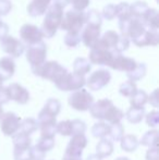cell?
<instances>
[{"mask_svg": "<svg viewBox=\"0 0 159 160\" xmlns=\"http://www.w3.org/2000/svg\"><path fill=\"white\" fill-rule=\"evenodd\" d=\"M63 9L55 3H51L45 13V19L40 28L44 37L51 38L56 35L57 31L60 28L62 18H63Z\"/></svg>", "mask_w": 159, "mask_h": 160, "instance_id": "cell-1", "label": "cell"}, {"mask_svg": "<svg viewBox=\"0 0 159 160\" xmlns=\"http://www.w3.org/2000/svg\"><path fill=\"white\" fill-rule=\"evenodd\" d=\"M87 146V137L85 134H77L71 137L68 146L66 148V156L79 157L82 158L83 149Z\"/></svg>", "mask_w": 159, "mask_h": 160, "instance_id": "cell-13", "label": "cell"}, {"mask_svg": "<svg viewBox=\"0 0 159 160\" xmlns=\"http://www.w3.org/2000/svg\"><path fill=\"white\" fill-rule=\"evenodd\" d=\"M113 105V102L110 99H100V100L96 101L92 105V107L89 108V112H91V116L94 119H97V120L104 121L105 114H106L107 110Z\"/></svg>", "mask_w": 159, "mask_h": 160, "instance_id": "cell-17", "label": "cell"}, {"mask_svg": "<svg viewBox=\"0 0 159 160\" xmlns=\"http://www.w3.org/2000/svg\"><path fill=\"white\" fill-rule=\"evenodd\" d=\"M3 82H4V80L1 78V75H0V89L3 88Z\"/></svg>", "mask_w": 159, "mask_h": 160, "instance_id": "cell-55", "label": "cell"}, {"mask_svg": "<svg viewBox=\"0 0 159 160\" xmlns=\"http://www.w3.org/2000/svg\"><path fill=\"white\" fill-rule=\"evenodd\" d=\"M116 160H130L127 157H119V158H117Z\"/></svg>", "mask_w": 159, "mask_h": 160, "instance_id": "cell-57", "label": "cell"}, {"mask_svg": "<svg viewBox=\"0 0 159 160\" xmlns=\"http://www.w3.org/2000/svg\"><path fill=\"white\" fill-rule=\"evenodd\" d=\"M113 152V143L110 139L102 138L100 142L96 145V155L100 159H104L109 157Z\"/></svg>", "mask_w": 159, "mask_h": 160, "instance_id": "cell-22", "label": "cell"}, {"mask_svg": "<svg viewBox=\"0 0 159 160\" xmlns=\"http://www.w3.org/2000/svg\"><path fill=\"white\" fill-rule=\"evenodd\" d=\"M157 141H158V131L152 130L145 133L138 143L142 144L143 146H147V147L152 148V147H157Z\"/></svg>", "mask_w": 159, "mask_h": 160, "instance_id": "cell-32", "label": "cell"}, {"mask_svg": "<svg viewBox=\"0 0 159 160\" xmlns=\"http://www.w3.org/2000/svg\"><path fill=\"white\" fill-rule=\"evenodd\" d=\"M12 10V3L10 0H0V17H4Z\"/></svg>", "mask_w": 159, "mask_h": 160, "instance_id": "cell-47", "label": "cell"}, {"mask_svg": "<svg viewBox=\"0 0 159 160\" xmlns=\"http://www.w3.org/2000/svg\"><path fill=\"white\" fill-rule=\"evenodd\" d=\"M52 3L59 6L60 8H62L64 10L66 7H68V4H70V0H53Z\"/></svg>", "mask_w": 159, "mask_h": 160, "instance_id": "cell-52", "label": "cell"}, {"mask_svg": "<svg viewBox=\"0 0 159 160\" xmlns=\"http://www.w3.org/2000/svg\"><path fill=\"white\" fill-rule=\"evenodd\" d=\"M3 109H2V106H0V119H1V117L3 116Z\"/></svg>", "mask_w": 159, "mask_h": 160, "instance_id": "cell-56", "label": "cell"}, {"mask_svg": "<svg viewBox=\"0 0 159 160\" xmlns=\"http://www.w3.org/2000/svg\"><path fill=\"white\" fill-rule=\"evenodd\" d=\"M158 122H159V112L156 111V110L151 111L146 116V123L148 127H151V128L157 127Z\"/></svg>", "mask_w": 159, "mask_h": 160, "instance_id": "cell-46", "label": "cell"}, {"mask_svg": "<svg viewBox=\"0 0 159 160\" xmlns=\"http://www.w3.org/2000/svg\"><path fill=\"white\" fill-rule=\"evenodd\" d=\"M136 91H137L136 84L130 80H127V81H125L124 83H122L119 87V93L121 95L124 96V97H130V98L136 93Z\"/></svg>", "mask_w": 159, "mask_h": 160, "instance_id": "cell-38", "label": "cell"}, {"mask_svg": "<svg viewBox=\"0 0 159 160\" xmlns=\"http://www.w3.org/2000/svg\"><path fill=\"white\" fill-rule=\"evenodd\" d=\"M146 72H147L146 64L141 62V63L136 64L135 69L132 70V71L129 72V73H127V78H129L130 81H132V82L135 83L136 81L142 80V78L146 75Z\"/></svg>", "mask_w": 159, "mask_h": 160, "instance_id": "cell-34", "label": "cell"}, {"mask_svg": "<svg viewBox=\"0 0 159 160\" xmlns=\"http://www.w3.org/2000/svg\"><path fill=\"white\" fill-rule=\"evenodd\" d=\"M8 33H9V26L0 20V42L8 36Z\"/></svg>", "mask_w": 159, "mask_h": 160, "instance_id": "cell-49", "label": "cell"}, {"mask_svg": "<svg viewBox=\"0 0 159 160\" xmlns=\"http://www.w3.org/2000/svg\"><path fill=\"white\" fill-rule=\"evenodd\" d=\"M34 75L39 76L44 80H48L55 84L57 83L63 75L68 73V70L62 67L57 61H46L45 63L38 65V67L31 68Z\"/></svg>", "mask_w": 159, "mask_h": 160, "instance_id": "cell-2", "label": "cell"}, {"mask_svg": "<svg viewBox=\"0 0 159 160\" xmlns=\"http://www.w3.org/2000/svg\"><path fill=\"white\" fill-rule=\"evenodd\" d=\"M81 42V34L75 33H67L64 36V44L70 48H74V47L79 46Z\"/></svg>", "mask_w": 159, "mask_h": 160, "instance_id": "cell-42", "label": "cell"}, {"mask_svg": "<svg viewBox=\"0 0 159 160\" xmlns=\"http://www.w3.org/2000/svg\"><path fill=\"white\" fill-rule=\"evenodd\" d=\"M133 42H134V45L137 47H146V46L155 47V46H157L159 44L158 31L146 30L142 36H140L138 38L134 39Z\"/></svg>", "mask_w": 159, "mask_h": 160, "instance_id": "cell-19", "label": "cell"}, {"mask_svg": "<svg viewBox=\"0 0 159 160\" xmlns=\"http://www.w3.org/2000/svg\"><path fill=\"white\" fill-rule=\"evenodd\" d=\"M92 69V64L85 58H77L73 62V72L79 75L85 76L87 73H89Z\"/></svg>", "mask_w": 159, "mask_h": 160, "instance_id": "cell-27", "label": "cell"}, {"mask_svg": "<svg viewBox=\"0 0 159 160\" xmlns=\"http://www.w3.org/2000/svg\"><path fill=\"white\" fill-rule=\"evenodd\" d=\"M42 110L46 113L57 118V116L60 113V110H61V102L56 98H49Z\"/></svg>", "mask_w": 159, "mask_h": 160, "instance_id": "cell-31", "label": "cell"}, {"mask_svg": "<svg viewBox=\"0 0 159 160\" xmlns=\"http://www.w3.org/2000/svg\"><path fill=\"white\" fill-rule=\"evenodd\" d=\"M129 47H130V39L120 34L119 40H118L117 45H116V48H115V53H119V55H121L123 51L127 50Z\"/></svg>", "mask_w": 159, "mask_h": 160, "instance_id": "cell-43", "label": "cell"}, {"mask_svg": "<svg viewBox=\"0 0 159 160\" xmlns=\"http://www.w3.org/2000/svg\"><path fill=\"white\" fill-rule=\"evenodd\" d=\"M102 18H105L108 21H111L115 18H117V6L112 3H109L107 6L104 7L102 9V12L100 13Z\"/></svg>", "mask_w": 159, "mask_h": 160, "instance_id": "cell-41", "label": "cell"}, {"mask_svg": "<svg viewBox=\"0 0 159 160\" xmlns=\"http://www.w3.org/2000/svg\"><path fill=\"white\" fill-rule=\"evenodd\" d=\"M124 118V112L119 108H117L115 105H112L105 114V121H107L110 124H117L121 123V120Z\"/></svg>", "mask_w": 159, "mask_h": 160, "instance_id": "cell-24", "label": "cell"}, {"mask_svg": "<svg viewBox=\"0 0 159 160\" xmlns=\"http://www.w3.org/2000/svg\"><path fill=\"white\" fill-rule=\"evenodd\" d=\"M100 28L102 26L86 24L81 32V42L86 47L92 48L100 38Z\"/></svg>", "mask_w": 159, "mask_h": 160, "instance_id": "cell-15", "label": "cell"}, {"mask_svg": "<svg viewBox=\"0 0 159 160\" xmlns=\"http://www.w3.org/2000/svg\"><path fill=\"white\" fill-rule=\"evenodd\" d=\"M21 121L14 112H6L0 119V128L6 136H13L19 131Z\"/></svg>", "mask_w": 159, "mask_h": 160, "instance_id": "cell-9", "label": "cell"}, {"mask_svg": "<svg viewBox=\"0 0 159 160\" xmlns=\"http://www.w3.org/2000/svg\"><path fill=\"white\" fill-rule=\"evenodd\" d=\"M119 28L121 35L125 36L129 39L131 38L132 40L142 36L147 30L140 19H134V18L127 21H119Z\"/></svg>", "mask_w": 159, "mask_h": 160, "instance_id": "cell-6", "label": "cell"}, {"mask_svg": "<svg viewBox=\"0 0 159 160\" xmlns=\"http://www.w3.org/2000/svg\"><path fill=\"white\" fill-rule=\"evenodd\" d=\"M110 125V130H109V135L110 136V141L120 142L121 138L124 136V128L121 123H117V124H109Z\"/></svg>", "mask_w": 159, "mask_h": 160, "instance_id": "cell-39", "label": "cell"}, {"mask_svg": "<svg viewBox=\"0 0 159 160\" xmlns=\"http://www.w3.org/2000/svg\"><path fill=\"white\" fill-rule=\"evenodd\" d=\"M56 133H59L62 136H72L73 130H72V121L66 120L57 123L56 127Z\"/></svg>", "mask_w": 159, "mask_h": 160, "instance_id": "cell-40", "label": "cell"}, {"mask_svg": "<svg viewBox=\"0 0 159 160\" xmlns=\"http://www.w3.org/2000/svg\"><path fill=\"white\" fill-rule=\"evenodd\" d=\"M86 160H102V159H100L96 154H92V155H89V156L87 157Z\"/></svg>", "mask_w": 159, "mask_h": 160, "instance_id": "cell-53", "label": "cell"}, {"mask_svg": "<svg viewBox=\"0 0 159 160\" xmlns=\"http://www.w3.org/2000/svg\"><path fill=\"white\" fill-rule=\"evenodd\" d=\"M121 148H122L124 152H133L137 149L138 145V139L135 135H124V136L121 138Z\"/></svg>", "mask_w": 159, "mask_h": 160, "instance_id": "cell-25", "label": "cell"}, {"mask_svg": "<svg viewBox=\"0 0 159 160\" xmlns=\"http://www.w3.org/2000/svg\"><path fill=\"white\" fill-rule=\"evenodd\" d=\"M19 34L22 42H26L28 46L42 42V39H44V36H42L40 28H37L34 24L27 23L22 25V28H20Z\"/></svg>", "mask_w": 159, "mask_h": 160, "instance_id": "cell-12", "label": "cell"}, {"mask_svg": "<svg viewBox=\"0 0 159 160\" xmlns=\"http://www.w3.org/2000/svg\"><path fill=\"white\" fill-rule=\"evenodd\" d=\"M157 94H158V91H154L153 94H151V96H148V100L154 107H158V98H157Z\"/></svg>", "mask_w": 159, "mask_h": 160, "instance_id": "cell-51", "label": "cell"}, {"mask_svg": "<svg viewBox=\"0 0 159 160\" xmlns=\"http://www.w3.org/2000/svg\"><path fill=\"white\" fill-rule=\"evenodd\" d=\"M148 4L145 1H135L132 4H130V10H131V15L134 19H142L143 15L145 14L147 10H148Z\"/></svg>", "mask_w": 159, "mask_h": 160, "instance_id": "cell-29", "label": "cell"}, {"mask_svg": "<svg viewBox=\"0 0 159 160\" xmlns=\"http://www.w3.org/2000/svg\"><path fill=\"white\" fill-rule=\"evenodd\" d=\"M136 64H137V62L134 59H132V58L125 57V56L119 55V53H116L108 67L113 70H117V71H122V72L129 73L132 70L135 69Z\"/></svg>", "mask_w": 159, "mask_h": 160, "instance_id": "cell-16", "label": "cell"}, {"mask_svg": "<svg viewBox=\"0 0 159 160\" xmlns=\"http://www.w3.org/2000/svg\"><path fill=\"white\" fill-rule=\"evenodd\" d=\"M85 24H92V25L102 26V17L99 11L95 9H91L87 13H85Z\"/></svg>", "mask_w": 159, "mask_h": 160, "instance_id": "cell-36", "label": "cell"}, {"mask_svg": "<svg viewBox=\"0 0 159 160\" xmlns=\"http://www.w3.org/2000/svg\"><path fill=\"white\" fill-rule=\"evenodd\" d=\"M13 146H14V150H24L28 149L32 147V139L27 135L21 134L17 132L12 136Z\"/></svg>", "mask_w": 159, "mask_h": 160, "instance_id": "cell-23", "label": "cell"}, {"mask_svg": "<svg viewBox=\"0 0 159 160\" xmlns=\"http://www.w3.org/2000/svg\"><path fill=\"white\" fill-rule=\"evenodd\" d=\"M68 102L70 107L77 111H87L94 103V97L86 89L75 91L69 96Z\"/></svg>", "mask_w": 159, "mask_h": 160, "instance_id": "cell-4", "label": "cell"}, {"mask_svg": "<svg viewBox=\"0 0 159 160\" xmlns=\"http://www.w3.org/2000/svg\"><path fill=\"white\" fill-rule=\"evenodd\" d=\"M38 125H37V121L33 118H25L24 120L21 121V125L17 132L21 133V134L27 135L30 136L31 134H33L34 132H36Z\"/></svg>", "mask_w": 159, "mask_h": 160, "instance_id": "cell-26", "label": "cell"}, {"mask_svg": "<svg viewBox=\"0 0 159 160\" xmlns=\"http://www.w3.org/2000/svg\"><path fill=\"white\" fill-rule=\"evenodd\" d=\"M70 3L72 4L73 10L83 12L91 3V0H70Z\"/></svg>", "mask_w": 159, "mask_h": 160, "instance_id": "cell-45", "label": "cell"}, {"mask_svg": "<svg viewBox=\"0 0 159 160\" xmlns=\"http://www.w3.org/2000/svg\"><path fill=\"white\" fill-rule=\"evenodd\" d=\"M146 160H159L157 147L148 148V150L146 152Z\"/></svg>", "mask_w": 159, "mask_h": 160, "instance_id": "cell-48", "label": "cell"}, {"mask_svg": "<svg viewBox=\"0 0 159 160\" xmlns=\"http://www.w3.org/2000/svg\"><path fill=\"white\" fill-rule=\"evenodd\" d=\"M9 100H13L20 105H25L30 100V93L19 83H11L6 87Z\"/></svg>", "mask_w": 159, "mask_h": 160, "instance_id": "cell-14", "label": "cell"}, {"mask_svg": "<svg viewBox=\"0 0 159 160\" xmlns=\"http://www.w3.org/2000/svg\"><path fill=\"white\" fill-rule=\"evenodd\" d=\"M47 46L44 42L30 45L26 49V60L31 64V68L38 67L46 62Z\"/></svg>", "mask_w": 159, "mask_h": 160, "instance_id": "cell-7", "label": "cell"}, {"mask_svg": "<svg viewBox=\"0 0 159 160\" xmlns=\"http://www.w3.org/2000/svg\"><path fill=\"white\" fill-rule=\"evenodd\" d=\"M127 120L132 124H137L142 122L143 118L145 116V108H130L124 114Z\"/></svg>", "mask_w": 159, "mask_h": 160, "instance_id": "cell-28", "label": "cell"}, {"mask_svg": "<svg viewBox=\"0 0 159 160\" xmlns=\"http://www.w3.org/2000/svg\"><path fill=\"white\" fill-rule=\"evenodd\" d=\"M62 160H82V158H79V157H71V156H66L64 155Z\"/></svg>", "mask_w": 159, "mask_h": 160, "instance_id": "cell-54", "label": "cell"}, {"mask_svg": "<svg viewBox=\"0 0 159 160\" xmlns=\"http://www.w3.org/2000/svg\"><path fill=\"white\" fill-rule=\"evenodd\" d=\"M35 146H36L37 149H39L42 152L46 154V152H48L49 150H51L55 147V137L40 136Z\"/></svg>", "mask_w": 159, "mask_h": 160, "instance_id": "cell-35", "label": "cell"}, {"mask_svg": "<svg viewBox=\"0 0 159 160\" xmlns=\"http://www.w3.org/2000/svg\"><path fill=\"white\" fill-rule=\"evenodd\" d=\"M109 130H110V125L102 121V122H97L93 125L92 134L96 138H105L109 135Z\"/></svg>", "mask_w": 159, "mask_h": 160, "instance_id": "cell-33", "label": "cell"}, {"mask_svg": "<svg viewBox=\"0 0 159 160\" xmlns=\"http://www.w3.org/2000/svg\"><path fill=\"white\" fill-rule=\"evenodd\" d=\"M158 11L155 8H148V10L145 12L141 21L143 22L144 26L148 30L158 31L159 28V21H158Z\"/></svg>", "mask_w": 159, "mask_h": 160, "instance_id": "cell-20", "label": "cell"}, {"mask_svg": "<svg viewBox=\"0 0 159 160\" xmlns=\"http://www.w3.org/2000/svg\"><path fill=\"white\" fill-rule=\"evenodd\" d=\"M116 6H117V18L119 21H127V20L132 19L130 3L120 2V3L116 4Z\"/></svg>", "mask_w": 159, "mask_h": 160, "instance_id": "cell-37", "label": "cell"}, {"mask_svg": "<svg viewBox=\"0 0 159 160\" xmlns=\"http://www.w3.org/2000/svg\"><path fill=\"white\" fill-rule=\"evenodd\" d=\"M116 53L110 50H107L105 48L98 46H93L91 48L88 55V61L91 64H97V65H107L110 64L113 56Z\"/></svg>", "mask_w": 159, "mask_h": 160, "instance_id": "cell-11", "label": "cell"}, {"mask_svg": "<svg viewBox=\"0 0 159 160\" xmlns=\"http://www.w3.org/2000/svg\"><path fill=\"white\" fill-rule=\"evenodd\" d=\"M72 130L73 135L84 134L85 131H86V124H85L84 121L80 120V119H75V120H72Z\"/></svg>", "mask_w": 159, "mask_h": 160, "instance_id": "cell-44", "label": "cell"}, {"mask_svg": "<svg viewBox=\"0 0 159 160\" xmlns=\"http://www.w3.org/2000/svg\"><path fill=\"white\" fill-rule=\"evenodd\" d=\"M51 1L52 0H32L27 4L26 11H27L28 15H31L32 18L42 17L46 13L47 9L51 4Z\"/></svg>", "mask_w": 159, "mask_h": 160, "instance_id": "cell-18", "label": "cell"}, {"mask_svg": "<svg viewBox=\"0 0 159 160\" xmlns=\"http://www.w3.org/2000/svg\"><path fill=\"white\" fill-rule=\"evenodd\" d=\"M86 83V78L85 76L79 75V74L74 73H68L66 75H63L57 83H55L56 87L60 91L63 92H75L79 91V89H82L83 86Z\"/></svg>", "mask_w": 159, "mask_h": 160, "instance_id": "cell-5", "label": "cell"}, {"mask_svg": "<svg viewBox=\"0 0 159 160\" xmlns=\"http://www.w3.org/2000/svg\"><path fill=\"white\" fill-rule=\"evenodd\" d=\"M85 25V13L80 11L70 10L63 14L60 28L67 33L81 34Z\"/></svg>", "mask_w": 159, "mask_h": 160, "instance_id": "cell-3", "label": "cell"}, {"mask_svg": "<svg viewBox=\"0 0 159 160\" xmlns=\"http://www.w3.org/2000/svg\"><path fill=\"white\" fill-rule=\"evenodd\" d=\"M15 72V62L11 57H2L0 59V75L4 81L13 76Z\"/></svg>", "mask_w": 159, "mask_h": 160, "instance_id": "cell-21", "label": "cell"}, {"mask_svg": "<svg viewBox=\"0 0 159 160\" xmlns=\"http://www.w3.org/2000/svg\"><path fill=\"white\" fill-rule=\"evenodd\" d=\"M9 101V97L7 94L6 87H3L2 89H0V106H2L3 103H7Z\"/></svg>", "mask_w": 159, "mask_h": 160, "instance_id": "cell-50", "label": "cell"}, {"mask_svg": "<svg viewBox=\"0 0 159 160\" xmlns=\"http://www.w3.org/2000/svg\"><path fill=\"white\" fill-rule=\"evenodd\" d=\"M0 47L2 51L8 53L9 57H11L12 59L21 57L25 51V47L22 44V42H20V39L9 35L0 42Z\"/></svg>", "mask_w": 159, "mask_h": 160, "instance_id": "cell-10", "label": "cell"}, {"mask_svg": "<svg viewBox=\"0 0 159 160\" xmlns=\"http://www.w3.org/2000/svg\"><path fill=\"white\" fill-rule=\"evenodd\" d=\"M111 80V74L108 70L106 69H99L96 70L95 72L89 75V78L86 80L85 85H87L91 91L97 92L102 89L109 84Z\"/></svg>", "mask_w": 159, "mask_h": 160, "instance_id": "cell-8", "label": "cell"}, {"mask_svg": "<svg viewBox=\"0 0 159 160\" xmlns=\"http://www.w3.org/2000/svg\"><path fill=\"white\" fill-rule=\"evenodd\" d=\"M147 101H148V95L146 92L137 89L136 93L131 97L130 103L132 108H145L144 106L147 103Z\"/></svg>", "mask_w": 159, "mask_h": 160, "instance_id": "cell-30", "label": "cell"}]
</instances>
